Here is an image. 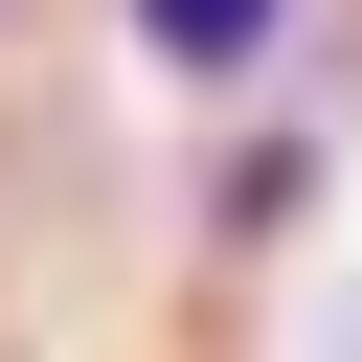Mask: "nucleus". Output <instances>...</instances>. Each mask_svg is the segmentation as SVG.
<instances>
[{
    "instance_id": "1",
    "label": "nucleus",
    "mask_w": 362,
    "mask_h": 362,
    "mask_svg": "<svg viewBox=\"0 0 362 362\" xmlns=\"http://www.w3.org/2000/svg\"><path fill=\"white\" fill-rule=\"evenodd\" d=\"M136 45H158V90H249L294 45V0H136Z\"/></svg>"
}]
</instances>
